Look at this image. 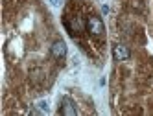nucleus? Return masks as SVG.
<instances>
[{
    "instance_id": "1",
    "label": "nucleus",
    "mask_w": 153,
    "mask_h": 116,
    "mask_svg": "<svg viewBox=\"0 0 153 116\" xmlns=\"http://www.w3.org/2000/svg\"><path fill=\"white\" fill-rule=\"evenodd\" d=\"M85 28H87V31H89L91 35H94V37H102V35H103V31H105L103 20H102L100 17H96V15H91V17H87Z\"/></svg>"
},
{
    "instance_id": "2",
    "label": "nucleus",
    "mask_w": 153,
    "mask_h": 116,
    "mask_svg": "<svg viewBox=\"0 0 153 116\" xmlns=\"http://www.w3.org/2000/svg\"><path fill=\"white\" fill-rule=\"evenodd\" d=\"M59 112L65 114V116H76L78 114V107H76V103L72 98H67L65 96L61 100V107H59Z\"/></svg>"
},
{
    "instance_id": "3",
    "label": "nucleus",
    "mask_w": 153,
    "mask_h": 116,
    "mask_svg": "<svg viewBox=\"0 0 153 116\" xmlns=\"http://www.w3.org/2000/svg\"><path fill=\"white\" fill-rule=\"evenodd\" d=\"M113 57H114V61H127L131 57V52L126 44H114L113 46Z\"/></svg>"
},
{
    "instance_id": "4",
    "label": "nucleus",
    "mask_w": 153,
    "mask_h": 116,
    "mask_svg": "<svg viewBox=\"0 0 153 116\" xmlns=\"http://www.w3.org/2000/svg\"><path fill=\"white\" fill-rule=\"evenodd\" d=\"M50 54L56 59H63L67 55V43H65V41H56V43L50 46Z\"/></svg>"
},
{
    "instance_id": "5",
    "label": "nucleus",
    "mask_w": 153,
    "mask_h": 116,
    "mask_svg": "<svg viewBox=\"0 0 153 116\" xmlns=\"http://www.w3.org/2000/svg\"><path fill=\"white\" fill-rule=\"evenodd\" d=\"M35 107H37V111H39V112H45V114L50 111V109H48V101H46V100H39V101L35 103Z\"/></svg>"
},
{
    "instance_id": "6",
    "label": "nucleus",
    "mask_w": 153,
    "mask_h": 116,
    "mask_svg": "<svg viewBox=\"0 0 153 116\" xmlns=\"http://www.w3.org/2000/svg\"><path fill=\"white\" fill-rule=\"evenodd\" d=\"M50 4H52V6H59L61 0H50Z\"/></svg>"
}]
</instances>
